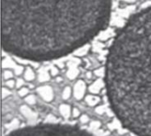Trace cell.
Returning <instances> with one entry per match:
<instances>
[{"label":"cell","mask_w":151,"mask_h":136,"mask_svg":"<svg viewBox=\"0 0 151 136\" xmlns=\"http://www.w3.org/2000/svg\"><path fill=\"white\" fill-rule=\"evenodd\" d=\"M2 46L30 61L65 57L109 23L112 0H1Z\"/></svg>","instance_id":"6da1fadb"},{"label":"cell","mask_w":151,"mask_h":136,"mask_svg":"<svg viewBox=\"0 0 151 136\" xmlns=\"http://www.w3.org/2000/svg\"><path fill=\"white\" fill-rule=\"evenodd\" d=\"M105 86L122 127L136 136H151V5L132 16L114 38Z\"/></svg>","instance_id":"7a4b0ae2"},{"label":"cell","mask_w":151,"mask_h":136,"mask_svg":"<svg viewBox=\"0 0 151 136\" xmlns=\"http://www.w3.org/2000/svg\"><path fill=\"white\" fill-rule=\"evenodd\" d=\"M5 136H95L78 127L48 123L26 127L14 130Z\"/></svg>","instance_id":"3957f363"},{"label":"cell","mask_w":151,"mask_h":136,"mask_svg":"<svg viewBox=\"0 0 151 136\" xmlns=\"http://www.w3.org/2000/svg\"><path fill=\"white\" fill-rule=\"evenodd\" d=\"M70 108L67 105H62L60 106V112L62 114V116H64L65 118H68L70 115Z\"/></svg>","instance_id":"277c9868"},{"label":"cell","mask_w":151,"mask_h":136,"mask_svg":"<svg viewBox=\"0 0 151 136\" xmlns=\"http://www.w3.org/2000/svg\"><path fill=\"white\" fill-rule=\"evenodd\" d=\"M81 123H83V124L88 123V116H86V115H82V116L81 117Z\"/></svg>","instance_id":"5b68a950"},{"label":"cell","mask_w":151,"mask_h":136,"mask_svg":"<svg viewBox=\"0 0 151 136\" xmlns=\"http://www.w3.org/2000/svg\"><path fill=\"white\" fill-rule=\"evenodd\" d=\"M90 127H91L92 128H96V129H97V128H99V127H100V123H98V122H93V123H91Z\"/></svg>","instance_id":"8992f818"},{"label":"cell","mask_w":151,"mask_h":136,"mask_svg":"<svg viewBox=\"0 0 151 136\" xmlns=\"http://www.w3.org/2000/svg\"><path fill=\"white\" fill-rule=\"evenodd\" d=\"M79 115H80V112L77 109H73V118H77Z\"/></svg>","instance_id":"52a82bcc"},{"label":"cell","mask_w":151,"mask_h":136,"mask_svg":"<svg viewBox=\"0 0 151 136\" xmlns=\"http://www.w3.org/2000/svg\"><path fill=\"white\" fill-rule=\"evenodd\" d=\"M69 94H70V92H69V89H66L65 90V92H64V97H65V98H68V96H69Z\"/></svg>","instance_id":"ba28073f"},{"label":"cell","mask_w":151,"mask_h":136,"mask_svg":"<svg viewBox=\"0 0 151 136\" xmlns=\"http://www.w3.org/2000/svg\"><path fill=\"white\" fill-rule=\"evenodd\" d=\"M27 101L29 104H34V99H33V97H32V96L28 97V98L27 99Z\"/></svg>","instance_id":"9c48e42d"},{"label":"cell","mask_w":151,"mask_h":136,"mask_svg":"<svg viewBox=\"0 0 151 136\" xmlns=\"http://www.w3.org/2000/svg\"><path fill=\"white\" fill-rule=\"evenodd\" d=\"M26 93H27V90H25V89H22V90H20V91H19V95H20V96H23Z\"/></svg>","instance_id":"30bf717a"}]
</instances>
